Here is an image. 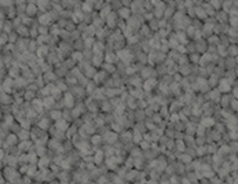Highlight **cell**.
I'll use <instances>...</instances> for the list:
<instances>
[{
	"label": "cell",
	"mask_w": 238,
	"mask_h": 184,
	"mask_svg": "<svg viewBox=\"0 0 238 184\" xmlns=\"http://www.w3.org/2000/svg\"><path fill=\"white\" fill-rule=\"evenodd\" d=\"M230 96L229 95H224L223 98H222V106L223 107H227V106H230Z\"/></svg>",
	"instance_id": "cell-17"
},
{
	"label": "cell",
	"mask_w": 238,
	"mask_h": 184,
	"mask_svg": "<svg viewBox=\"0 0 238 184\" xmlns=\"http://www.w3.org/2000/svg\"><path fill=\"white\" fill-rule=\"evenodd\" d=\"M231 107L234 110H238V100H237V99H234V100L231 102Z\"/></svg>",
	"instance_id": "cell-28"
},
{
	"label": "cell",
	"mask_w": 238,
	"mask_h": 184,
	"mask_svg": "<svg viewBox=\"0 0 238 184\" xmlns=\"http://www.w3.org/2000/svg\"><path fill=\"white\" fill-rule=\"evenodd\" d=\"M142 148H143V150H149L150 148V144L147 142H142Z\"/></svg>",
	"instance_id": "cell-29"
},
{
	"label": "cell",
	"mask_w": 238,
	"mask_h": 184,
	"mask_svg": "<svg viewBox=\"0 0 238 184\" xmlns=\"http://www.w3.org/2000/svg\"><path fill=\"white\" fill-rule=\"evenodd\" d=\"M91 184H95V183H91ZM97 184H98V183H97Z\"/></svg>",
	"instance_id": "cell-36"
},
{
	"label": "cell",
	"mask_w": 238,
	"mask_h": 184,
	"mask_svg": "<svg viewBox=\"0 0 238 184\" xmlns=\"http://www.w3.org/2000/svg\"><path fill=\"white\" fill-rule=\"evenodd\" d=\"M18 147H20L21 151H26V153H29V151L33 148V144H32V142H29V140H22Z\"/></svg>",
	"instance_id": "cell-3"
},
{
	"label": "cell",
	"mask_w": 238,
	"mask_h": 184,
	"mask_svg": "<svg viewBox=\"0 0 238 184\" xmlns=\"http://www.w3.org/2000/svg\"><path fill=\"white\" fill-rule=\"evenodd\" d=\"M227 52H229L230 55H237L238 54V47L237 45H230L229 51H227Z\"/></svg>",
	"instance_id": "cell-18"
},
{
	"label": "cell",
	"mask_w": 238,
	"mask_h": 184,
	"mask_svg": "<svg viewBox=\"0 0 238 184\" xmlns=\"http://www.w3.org/2000/svg\"><path fill=\"white\" fill-rule=\"evenodd\" d=\"M156 84V81L153 78H147L146 81H145V88H146V91H149V89H152L153 88V85Z\"/></svg>",
	"instance_id": "cell-15"
},
{
	"label": "cell",
	"mask_w": 238,
	"mask_h": 184,
	"mask_svg": "<svg viewBox=\"0 0 238 184\" xmlns=\"http://www.w3.org/2000/svg\"><path fill=\"white\" fill-rule=\"evenodd\" d=\"M233 95H234V98H238V88H234V89H233Z\"/></svg>",
	"instance_id": "cell-32"
},
{
	"label": "cell",
	"mask_w": 238,
	"mask_h": 184,
	"mask_svg": "<svg viewBox=\"0 0 238 184\" xmlns=\"http://www.w3.org/2000/svg\"><path fill=\"white\" fill-rule=\"evenodd\" d=\"M201 125H202V126H205V128H211V126L216 125V124H215V120H213L212 117H209V118L207 117V118H204V120H202Z\"/></svg>",
	"instance_id": "cell-8"
},
{
	"label": "cell",
	"mask_w": 238,
	"mask_h": 184,
	"mask_svg": "<svg viewBox=\"0 0 238 184\" xmlns=\"http://www.w3.org/2000/svg\"><path fill=\"white\" fill-rule=\"evenodd\" d=\"M105 136H106V137H105V140H106L108 143H114L117 139H119L117 133H114V132H109V133H108V135H105Z\"/></svg>",
	"instance_id": "cell-9"
},
{
	"label": "cell",
	"mask_w": 238,
	"mask_h": 184,
	"mask_svg": "<svg viewBox=\"0 0 238 184\" xmlns=\"http://www.w3.org/2000/svg\"><path fill=\"white\" fill-rule=\"evenodd\" d=\"M6 142H7V144H9V146H15V144H17V143H18V136H17V135H9V136H7L6 137Z\"/></svg>",
	"instance_id": "cell-6"
},
{
	"label": "cell",
	"mask_w": 238,
	"mask_h": 184,
	"mask_svg": "<svg viewBox=\"0 0 238 184\" xmlns=\"http://www.w3.org/2000/svg\"><path fill=\"white\" fill-rule=\"evenodd\" d=\"M101 140H102V137L98 136V135H97V136H94V137L91 139V142L94 143V144H98V143H101Z\"/></svg>",
	"instance_id": "cell-25"
},
{
	"label": "cell",
	"mask_w": 238,
	"mask_h": 184,
	"mask_svg": "<svg viewBox=\"0 0 238 184\" xmlns=\"http://www.w3.org/2000/svg\"><path fill=\"white\" fill-rule=\"evenodd\" d=\"M218 52H219V54H222V55H226V54H227V49H224V47H223V45H219Z\"/></svg>",
	"instance_id": "cell-27"
},
{
	"label": "cell",
	"mask_w": 238,
	"mask_h": 184,
	"mask_svg": "<svg viewBox=\"0 0 238 184\" xmlns=\"http://www.w3.org/2000/svg\"><path fill=\"white\" fill-rule=\"evenodd\" d=\"M72 56H73V59H75V60H81V59H84V58H83V54H81V52H75V54H73Z\"/></svg>",
	"instance_id": "cell-22"
},
{
	"label": "cell",
	"mask_w": 238,
	"mask_h": 184,
	"mask_svg": "<svg viewBox=\"0 0 238 184\" xmlns=\"http://www.w3.org/2000/svg\"><path fill=\"white\" fill-rule=\"evenodd\" d=\"M123 136H124V137H123L124 140H132V136H134V135L131 133V132H124V133H123Z\"/></svg>",
	"instance_id": "cell-23"
},
{
	"label": "cell",
	"mask_w": 238,
	"mask_h": 184,
	"mask_svg": "<svg viewBox=\"0 0 238 184\" xmlns=\"http://www.w3.org/2000/svg\"><path fill=\"white\" fill-rule=\"evenodd\" d=\"M4 157H6V155H4V151H3V150H0V159H3Z\"/></svg>",
	"instance_id": "cell-33"
},
{
	"label": "cell",
	"mask_w": 238,
	"mask_h": 184,
	"mask_svg": "<svg viewBox=\"0 0 238 184\" xmlns=\"http://www.w3.org/2000/svg\"><path fill=\"white\" fill-rule=\"evenodd\" d=\"M50 117L53 118V120H55V121L61 120V118H62V111H61V110H53V111L50 113Z\"/></svg>",
	"instance_id": "cell-11"
},
{
	"label": "cell",
	"mask_w": 238,
	"mask_h": 184,
	"mask_svg": "<svg viewBox=\"0 0 238 184\" xmlns=\"http://www.w3.org/2000/svg\"><path fill=\"white\" fill-rule=\"evenodd\" d=\"M55 128H57V131L66 132L68 129H69V124L66 122V120H65V118H61V120L55 121Z\"/></svg>",
	"instance_id": "cell-2"
},
{
	"label": "cell",
	"mask_w": 238,
	"mask_h": 184,
	"mask_svg": "<svg viewBox=\"0 0 238 184\" xmlns=\"http://www.w3.org/2000/svg\"><path fill=\"white\" fill-rule=\"evenodd\" d=\"M50 162H51V159L48 158V157H40V159L37 161V166L40 168V169H47V166L50 165Z\"/></svg>",
	"instance_id": "cell-4"
},
{
	"label": "cell",
	"mask_w": 238,
	"mask_h": 184,
	"mask_svg": "<svg viewBox=\"0 0 238 184\" xmlns=\"http://www.w3.org/2000/svg\"><path fill=\"white\" fill-rule=\"evenodd\" d=\"M180 73H182L183 76H187V74L191 73V70L189 66H182V67H180Z\"/></svg>",
	"instance_id": "cell-19"
},
{
	"label": "cell",
	"mask_w": 238,
	"mask_h": 184,
	"mask_svg": "<svg viewBox=\"0 0 238 184\" xmlns=\"http://www.w3.org/2000/svg\"><path fill=\"white\" fill-rule=\"evenodd\" d=\"M18 139L22 142V140H29V136H31V133H29L28 129H21L20 133H17Z\"/></svg>",
	"instance_id": "cell-5"
},
{
	"label": "cell",
	"mask_w": 238,
	"mask_h": 184,
	"mask_svg": "<svg viewBox=\"0 0 238 184\" xmlns=\"http://www.w3.org/2000/svg\"><path fill=\"white\" fill-rule=\"evenodd\" d=\"M4 176H3V172H0V184H4Z\"/></svg>",
	"instance_id": "cell-30"
},
{
	"label": "cell",
	"mask_w": 238,
	"mask_h": 184,
	"mask_svg": "<svg viewBox=\"0 0 238 184\" xmlns=\"http://www.w3.org/2000/svg\"><path fill=\"white\" fill-rule=\"evenodd\" d=\"M48 124H50V120H48V118H43V120L39 122V128L46 131V129H48Z\"/></svg>",
	"instance_id": "cell-14"
},
{
	"label": "cell",
	"mask_w": 238,
	"mask_h": 184,
	"mask_svg": "<svg viewBox=\"0 0 238 184\" xmlns=\"http://www.w3.org/2000/svg\"><path fill=\"white\" fill-rule=\"evenodd\" d=\"M54 102H55V99L51 98V96H48L47 99H44V102H43V106H46L47 109H50V107L54 106Z\"/></svg>",
	"instance_id": "cell-12"
},
{
	"label": "cell",
	"mask_w": 238,
	"mask_h": 184,
	"mask_svg": "<svg viewBox=\"0 0 238 184\" xmlns=\"http://www.w3.org/2000/svg\"><path fill=\"white\" fill-rule=\"evenodd\" d=\"M77 146H86V144H83V143H81V144H77ZM86 148H87V147H81L80 150H86Z\"/></svg>",
	"instance_id": "cell-34"
},
{
	"label": "cell",
	"mask_w": 238,
	"mask_h": 184,
	"mask_svg": "<svg viewBox=\"0 0 238 184\" xmlns=\"http://www.w3.org/2000/svg\"><path fill=\"white\" fill-rule=\"evenodd\" d=\"M190 58H191V62H194V63H198L200 62V58H201V56H200V55H190Z\"/></svg>",
	"instance_id": "cell-24"
},
{
	"label": "cell",
	"mask_w": 238,
	"mask_h": 184,
	"mask_svg": "<svg viewBox=\"0 0 238 184\" xmlns=\"http://www.w3.org/2000/svg\"><path fill=\"white\" fill-rule=\"evenodd\" d=\"M176 150L180 151V153H185L186 151V144H185V142H183L182 139L176 142Z\"/></svg>",
	"instance_id": "cell-13"
},
{
	"label": "cell",
	"mask_w": 238,
	"mask_h": 184,
	"mask_svg": "<svg viewBox=\"0 0 238 184\" xmlns=\"http://www.w3.org/2000/svg\"><path fill=\"white\" fill-rule=\"evenodd\" d=\"M147 184H157V183H156L154 180H150V181H149V183H147Z\"/></svg>",
	"instance_id": "cell-35"
},
{
	"label": "cell",
	"mask_w": 238,
	"mask_h": 184,
	"mask_svg": "<svg viewBox=\"0 0 238 184\" xmlns=\"http://www.w3.org/2000/svg\"><path fill=\"white\" fill-rule=\"evenodd\" d=\"M102 159H103V153H102V151H98L97 157L94 158V164H101Z\"/></svg>",
	"instance_id": "cell-16"
},
{
	"label": "cell",
	"mask_w": 238,
	"mask_h": 184,
	"mask_svg": "<svg viewBox=\"0 0 238 184\" xmlns=\"http://www.w3.org/2000/svg\"><path fill=\"white\" fill-rule=\"evenodd\" d=\"M33 96H35V93L32 92V91H28V92L25 93V99H29V100H31V99H33Z\"/></svg>",
	"instance_id": "cell-26"
},
{
	"label": "cell",
	"mask_w": 238,
	"mask_h": 184,
	"mask_svg": "<svg viewBox=\"0 0 238 184\" xmlns=\"http://www.w3.org/2000/svg\"><path fill=\"white\" fill-rule=\"evenodd\" d=\"M212 5H213V7H216V8L220 7V5H219V0H213V2H212Z\"/></svg>",
	"instance_id": "cell-31"
},
{
	"label": "cell",
	"mask_w": 238,
	"mask_h": 184,
	"mask_svg": "<svg viewBox=\"0 0 238 184\" xmlns=\"http://www.w3.org/2000/svg\"><path fill=\"white\" fill-rule=\"evenodd\" d=\"M230 89H231V82H230L229 80L223 78L219 82V91H220V92L226 93V92H230Z\"/></svg>",
	"instance_id": "cell-1"
},
{
	"label": "cell",
	"mask_w": 238,
	"mask_h": 184,
	"mask_svg": "<svg viewBox=\"0 0 238 184\" xmlns=\"http://www.w3.org/2000/svg\"><path fill=\"white\" fill-rule=\"evenodd\" d=\"M235 65V60L233 59V58H229V59H226V67H231V66Z\"/></svg>",
	"instance_id": "cell-21"
},
{
	"label": "cell",
	"mask_w": 238,
	"mask_h": 184,
	"mask_svg": "<svg viewBox=\"0 0 238 184\" xmlns=\"http://www.w3.org/2000/svg\"><path fill=\"white\" fill-rule=\"evenodd\" d=\"M72 96H73V93H66V95H65L64 103H66L68 107H72V106H73V102H75V99H73Z\"/></svg>",
	"instance_id": "cell-10"
},
{
	"label": "cell",
	"mask_w": 238,
	"mask_h": 184,
	"mask_svg": "<svg viewBox=\"0 0 238 184\" xmlns=\"http://www.w3.org/2000/svg\"><path fill=\"white\" fill-rule=\"evenodd\" d=\"M142 139H143V137H142V133H135V135L132 136V140H134L135 143H141Z\"/></svg>",
	"instance_id": "cell-20"
},
{
	"label": "cell",
	"mask_w": 238,
	"mask_h": 184,
	"mask_svg": "<svg viewBox=\"0 0 238 184\" xmlns=\"http://www.w3.org/2000/svg\"><path fill=\"white\" fill-rule=\"evenodd\" d=\"M179 161L182 162V164H190V162L193 161V158H191L187 153H183V154H179Z\"/></svg>",
	"instance_id": "cell-7"
}]
</instances>
